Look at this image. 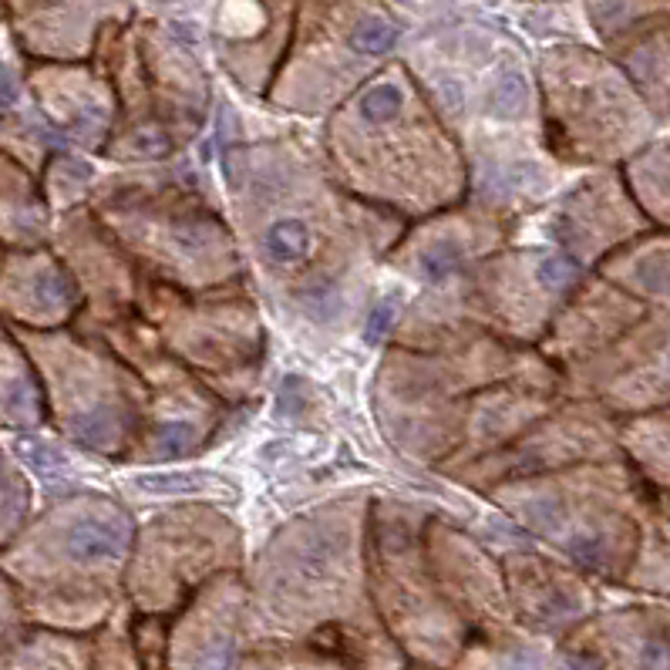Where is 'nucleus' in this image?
I'll return each instance as SVG.
<instances>
[{
    "mask_svg": "<svg viewBox=\"0 0 670 670\" xmlns=\"http://www.w3.org/2000/svg\"><path fill=\"white\" fill-rule=\"evenodd\" d=\"M640 667L644 670H670V647L664 640H647L640 647Z\"/></svg>",
    "mask_w": 670,
    "mask_h": 670,
    "instance_id": "12",
    "label": "nucleus"
},
{
    "mask_svg": "<svg viewBox=\"0 0 670 670\" xmlns=\"http://www.w3.org/2000/svg\"><path fill=\"white\" fill-rule=\"evenodd\" d=\"M394 41H398V31L384 17H364L351 31V48L361 54H384L394 48Z\"/></svg>",
    "mask_w": 670,
    "mask_h": 670,
    "instance_id": "4",
    "label": "nucleus"
},
{
    "mask_svg": "<svg viewBox=\"0 0 670 670\" xmlns=\"http://www.w3.org/2000/svg\"><path fill=\"white\" fill-rule=\"evenodd\" d=\"M539 280H543V287L549 290H566L580 280V266L569 260V256H546V260L539 263Z\"/></svg>",
    "mask_w": 670,
    "mask_h": 670,
    "instance_id": "6",
    "label": "nucleus"
},
{
    "mask_svg": "<svg viewBox=\"0 0 670 670\" xmlns=\"http://www.w3.org/2000/svg\"><path fill=\"white\" fill-rule=\"evenodd\" d=\"M405 4H411V0H405Z\"/></svg>",
    "mask_w": 670,
    "mask_h": 670,
    "instance_id": "17",
    "label": "nucleus"
},
{
    "mask_svg": "<svg viewBox=\"0 0 670 670\" xmlns=\"http://www.w3.org/2000/svg\"><path fill=\"white\" fill-rule=\"evenodd\" d=\"M68 549L78 559H112L118 556V549H122V532H118V526H112V522L88 519L71 529Z\"/></svg>",
    "mask_w": 670,
    "mask_h": 670,
    "instance_id": "2",
    "label": "nucleus"
},
{
    "mask_svg": "<svg viewBox=\"0 0 670 670\" xmlns=\"http://www.w3.org/2000/svg\"><path fill=\"white\" fill-rule=\"evenodd\" d=\"M142 489L172 492V495H199L209 489V482L206 475H152V479H142Z\"/></svg>",
    "mask_w": 670,
    "mask_h": 670,
    "instance_id": "7",
    "label": "nucleus"
},
{
    "mask_svg": "<svg viewBox=\"0 0 670 670\" xmlns=\"http://www.w3.org/2000/svg\"><path fill=\"white\" fill-rule=\"evenodd\" d=\"M563 670H600V667H596L593 660H586V657H566Z\"/></svg>",
    "mask_w": 670,
    "mask_h": 670,
    "instance_id": "15",
    "label": "nucleus"
},
{
    "mask_svg": "<svg viewBox=\"0 0 670 670\" xmlns=\"http://www.w3.org/2000/svg\"><path fill=\"white\" fill-rule=\"evenodd\" d=\"M21 455H24V462H27V465H34V468H38V472H44V475H51V472H58V468H61V458L54 455L48 445L24 442V445H21Z\"/></svg>",
    "mask_w": 670,
    "mask_h": 670,
    "instance_id": "11",
    "label": "nucleus"
},
{
    "mask_svg": "<svg viewBox=\"0 0 670 670\" xmlns=\"http://www.w3.org/2000/svg\"><path fill=\"white\" fill-rule=\"evenodd\" d=\"M263 250L270 256V263H277V266L300 263L310 250L307 223H300V219H280V223L263 236Z\"/></svg>",
    "mask_w": 670,
    "mask_h": 670,
    "instance_id": "1",
    "label": "nucleus"
},
{
    "mask_svg": "<svg viewBox=\"0 0 670 670\" xmlns=\"http://www.w3.org/2000/svg\"><path fill=\"white\" fill-rule=\"evenodd\" d=\"M196 428L189 425V421H172V425H165L159 431V442H155V448H159V455H176V452H189L192 445H196Z\"/></svg>",
    "mask_w": 670,
    "mask_h": 670,
    "instance_id": "9",
    "label": "nucleus"
},
{
    "mask_svg": "<svg viewBox=\"0 0 670 670\" xmlns=\"http://www.w3.org/2000/svg\"><path fill=\"white\" fill-rule=\"evenodd\" d=\"M398 108H401V91L394 85H374L361 98V115L367 118V122H388V118H394Z\"/></svg>",
    "mask_w": 670,
    "mask_h": 670,
    "instance_id": "5",
    "label": "nucleus"
},
{
    "mask_svg": "<svg viewBox=\"0 0 670 670\" xmlns=\"http://www.w3.org/2000/svg\"><path fill=\"white\" fill-rule=\"evenodd\" d=\"M458 246L455 243H435V246H428L425 253H421V273H425V277H445L448 270H452V266L458 263Z\"/></svg>",
    "mask_w": 670,
    "mask_h": 670,
    "instance_id": "10",
    "label": "nucleus"
},
{
    "mask_svg": "<svg viewBox=\"0 0 670 670\" xmlns=\"http://www.w3.org/2000/svg\"><path fill=\"white\" fill-rule=\"evenodd\" d=\"M391 320H394V300H384V304L374 310L371 314V320H367V330H364V337L371 344H378L384 334H388V327H391Z\"/></svg>",
    "mask_w": 670,
    "mask_h": 670,
    "instance_id": "13",
    "label": "nucleus"
},
{
    "mask_svg": "<svg viewBox=\"0 0 670 670\" xmlns=\"http://www.w3.org/2000/svg\"><path fill=\"white\" fill-rule=\"evenodd\" d=\"M125 152L128 155H165L169 152V135L155 125H142V128H135V132H128Z\"/></svg>",
    "mask_w": 670,
    "mask_h": 670,
    "instance_id": "8",
    "label": "nucleus"
},
{
    "mask_svg": "<svg viewBox=\"0 0 670 670\" xmlns=\"http://www.w3.org/2000/svg\"><path fill=\"white\" fill-rule=\"evenodd\" d=\"M159 4H176V0H159Z\"/></svg>",
    "mask_w": 670,
    "mask_h": 670,
    "instance_id": "16",
    "label": "nucleus"
},
{
    "mask_svg": "<svg viewBox=\"0 0 670 670\" xmlns=\"http://www.w3.org/2000/svg\"><path fill=\"white\" fill-rule=\"evenodd\" d=\"M529 105V85L522 75H502L499 85H495L489 108L495 118H519Z\"/></svg>",
    "mask_w": 670,
    "mask_h": 670,
    "instance_id": "3",
    "label": "nucleus"
},
{
    "mask_svg": "<svg viewBox=\"0 0 670 670\" xmlns=\"http://www.w3.org/2000/svg\"><path fill=\"white\" fill-rule=\"evenodd\" d=\"M14 95H17V91H14V85H11V78L0 75V108L11 105V102H14Z\"/></svg>",
    "mask_w": 670,
    "mask_h": 670,
    "instance_id": "14",
    "label": "nucleus"
}]
</instances>
